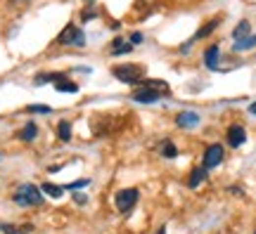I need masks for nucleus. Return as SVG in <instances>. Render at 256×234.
Instances as JSON below:
<instances>
[{
    "mask_svg": "<svg viewBox=\"0 0 256 234\" xmlns=\"http://www.w3.org/2000/svg\"><path fill=\"white\" fill-rule=\"evenodd\" d=\"M12 201L17 204V206H24V208L41 206L43 204V192L36 187V185H22V187L12 194Z\"/></svg>",
    "mask_w": 256,
    "mask_h": 234,
    "instance_id": "1",
    "label": "nucleus"
},
{
    "mask_svg": "<svg viewBox=\"0 0 256 234\" xmlns=\"http://www.w3.org/2000/svg\"><path fill=\"white\" fill-rule=\"evenodd\" d=\"M112 73H114L116 81L128 83V85H140L145 78V69L140 64H116L112 69Z\"/></svg>",
    "mask_w": 256,
    "mask_h": 234,
    "instance_id": "2",
    "label": "nucleus"
},
{
    "mask_svg": "<svg viewBox=\"0 0 256 234\" xmlns=\"http://www.w3.org/2000/svg\"><path fill=\"white\" fill-rule=\"evenodd\" d=\"M57 43L59 45H76V47H83L85 45V36H83V31L76 24H67V26L62 28V33L57 36Z\"/></svg>",
    "mask_w": 256,
    "mask_h": 234,
    "instance_id": "3",
    "label": "nucleus"
},
{
    "mask_svg": "<svg viewBox=\"0 0 256 234\" xmlns=\"http://www.w3.org/2000/svg\"><path fill=\"white\" fill-rule=\"evenodd\" d=\"M138 199H140V192L133 189V187H128V189L116 192V196H114V204H116V208H119V213H131L133 206L138 204Z\"/></svg>",
    "mask_w": 256,
    "mask_h": 234,
    "instance_id": "4",
    "label": "nucleus"
},
{
    "mask_svg": "<svg viewBox=\"0 0 256 234\" xmlns=\"http://www.w3.org/2000/svg\"><path fill=\"white\" fill-rule=\"evenodd\" d=\"M223 161V147L221 144H211L206 152H204V168L209 170V168H216V165Z\"/></svg>",
    "mask_w": 256,
    "mask_h": 234,
    "instance_id": "5",
    "label": "nucleus"
},
{
    "mask_svg": "<svg viewBox=\"0 0 256 234\" xmlns=\"http://www.w3.org/2000/svg\"><path fill=\"white\" fill-rule=\"evenodd\" d=\"M164 95H159V93H154V90H149V88H145V85H138L133 93V99L135 102H140V104H152V102H157V99H162Z\"/></svg>",
    "mask_w": 256,
    "mask_h": 234,
    "instance_id": "6",
    "label": "nucleus"
},
{
    "mask_svg": "<svg viewBox=\"0 0 256 234\" xmlns=\"http://www.w3.org/2000/svg\"><path fill=\"white\" fill-rule=\"evenodd\" d=\"M131 50H133V43L121 38V36H116V38L112 41V45H109V52H112V55H128Z\"/></svg>",
    "mask_w": 256,
    "mask_h": 234,
    "instance_id": "7",
    "label": "nucleus"
},
{
    "mask_svg": "<svg viewBox=\"0 0 256 234\" xmlns=\"http://www.w3.org/2000/svg\"><path fill=\"white\" fill-rule=\"evenodd\" d=\"M244 140H247V133H244L242 125H230L228 128V144L230 147H240V144H244Z\"/></svg>",
    "mask_w": 256,
    "mask_h": 234,
    "instance_id": "8",
    "label": "nucleus"
},
{
    "mask_svg": "<svg viewBox=\"0 0 256 234\" xmlns=\"http://www.w3.org/2000/svg\"><path fill=\"white\" fill-rule=\"evenodd\" d=\"M204 180H206V168H204V165H195V168L190 170L188 187H190V189H197V187L202 185Z\"/></svg>",
    "mask_w": 256,
    "mask_h": 234,
    "instance_id": "9",
    "label": "nucleus"
},
{
    "mask_svg": "<svg viewBox=\"0 0 256 234\" xmlns=\"http://www.w3.org/2000/svg\"><path fill=\"white\" fill-rule=\"evenodd\" d=\"M175 123L180 125L183 130H188V128H195V125L199 123V114H197V111H183V114L175 118Z\"/></svg>",
    "mask_w": 256,
    "mask_h": 234,
    "instance_id": "10",
    "label": "nucleus"
},
{
    "mask_svg": "<svg viewBox=\"0 0 256 234\" xmlns=\"http://www.w3.org/2000/svg\"><path fill=\"white\" fill-rule=\"evenodd\" d=\"M218 52H221L218 45H209V47L204 50V64H206L211 71H218V57H221Z\"/></svg>",
    "mask_w": 256,
    "mask_h": 234,
    "instance_id": "11",
    "label": "nucleus"
},
{
    "mask_svg": "<svg viewBox=\"0 0 256 234\" xmlns=\"http://www.w3.org/2000/svg\"><path fill=\"white\" fill-rule=\"evenodd\" d=\"M0 232H5V234H28V232H33V225H28V222H24V225H10V222H2V225H0Z\"/></svg>",
    "mask_w": 256,
    "mask_h": 234,
    "instance_id": "12",
    "label": "nucleus"
},
{
    "mask_svg": "<svg viewBox=\"0 0 256 234\" xmlns=\"http://www.w3.org/2000/svg\"><path fill=\"white\" fill-rule=\"evenodd\" d=\"M218 24H221V19H211L209 24H204V26L199 28L195 36H192V41H190V43H195V41H199V38H204V36H209L211 31H216V26H218ZM190 43H188V45H190ZM188 45H185V47H188Z\"/></svg>",
    "mask_w": 256,
    "mask_h": 234,
    "instance_id": "13",
    "label": "nucleus"
},
{
    "mask_svg": "<svg viewBox=\"0 0 256 234\" xmlns=\"http://www.w3.org/2000/svg\"><path fill=\"white\" fill-rule=\"evenodd\" d=\"M55 90H57V93H76V90H79V85H76V83H71L67 76H64V78L55 81Z\"/></svg>",
    "mask_w": 256,
    "mask_h": 234,
    "instance_id": "14",
    "label": "nucleus"
},
{
    "mask_svg": "<svg viewBox=\"0 0 256 234\" xmlns=\"http://www.w3.org/2000/svg\"><path fill=\"white\" fill-rule=\"evenodd\" d=\"M41 192L48 194V196H53V199H59V196L64 194V187H59V185H53V182H43V185H41Z\"/></svg>",
    "mask_w": 256,
    "mask_h": 234,
    "instance_id": "15",
    "label": "nucleus"
},
{
    "mask_svg": "<svg viewBox=\"0 0 256 234\" xmlns=\"http://www.w3.org/2000/svg\"><path fill=\"white\" fill-rule=\"evenodd\" d=\"M249 31H252L249 22H247V19H242V22L235 26V31H232V38H235V41H242V38H247V36H249Z\"/></svg>",
    "mask_w": 256,
    "mask_h": 234,
    "instance_id": "16",
    "label": "nucleus"
},
{
    "mask_svg": "<svg viewBox=\"0 0 256 234\" xmlns=\"http://www.w3.org/2000/svg\"><path fill=\"white\" fill-rule=\"evenodd\" d=\"M59 78H64V73H41V76H36V78H33V85L55 83V81H59Z\"/></svg>",
    "mask_w": 256,
    "mask_h": 234,
    "instance_id": "17",
    "label": "nucleus"
},
{
    "mask_svg": "<svg viewBox=\"0 0 256 234\" xmlns=\"http://www.w3.org/2000/svg\"><path fill=\"white\" fill-rule=\"evenodd\" d=\"M38 135V128H36V123H27L24 128H22V133H19V140H24V142H31V140Z\"/></svg>",
    "mask_w": 256,
    "mask_h": 234,
    "instance_id": "18",
    "label": "nucleus"
},
{
    "mask_svg": "<svg viewBox=\"0 0 256 234\" xmlns=\"http://www.w3.org/2000/svg\"><path fill=\"white\" fill-rule=\"evenodd\" d=\"M57 138L62 140V142H69L71 140V123L69 121H59V125H57Z\"/></svg>",
    "mask_w": 256,
    "mask_h": 234,
    "instance_id": "19",
    "label": "nucleus"
},
{
    "mask_svg": "<svg viewBox=\"0 0 256 234\" xmlns=\"http://www.w3.org/2000/svg\"><path fill=\"white\" fill-rule=\"evenodd\" d=\"M249 47H256V36H247V38H242V41H235V45H232L235 52H240V50H249Z\"/></svg>",
    "mask_w": 256,
    "mask_h": 234,
    "instance_id": "20",
    "label": "nucleus"
},
{
    "mask_svg": "<svg viewBox=\"0 0 256 234\" xmlns=\"http://www.w3.org/2000/svg\"><path fill=\"white\" fill-rule=\"evenodd\" d=\"M162 154L166 156V159H175V156H178V149H175V144L171 142V140L162 142Z\"/></svg>",
    "mask_w": 256,
    "mask_h": 234,
    "instance_id": "21",
    "label": "nucleus"
},
{
    "mask_svg": "<svg viewBox=\"0 0 256 234\" xmlns=\"http://www.w3.org/2000/svg\"><path fill=\"white\" fill-rule=\"evenodd\" d=\"M27 111L28 114H53V107H48V104H28Z\"/></svg>",
    "mask_w": 256,
    "mask_h": 234,
    "instance_id": "22",
    "label": "nucleus"
},
{
    "mask_svg": "<svg viewBox=\"0 0 256 234\" xmlns=\"http://www.w3.org/2000/svg\"><path fill=\"white\" fill-rule=\"evenodd\" d=\"M81 187H88V180H76V182H71V185H67L64 189H71V192H79Z\"/></svg>",
    "mask_w": 256,
    "mask_h": 234,
    "instance_id": "23",
    "label": "nucleus"
},
{
    "mask_svg": "<svg viewBox=\"0 0 256 234\" xmlns=\"http://www.w3.org/2000/svg\"><path fill=\"white\" fill-rule=\"evenodd\" d=\"M90 19H95V12L93 10H85V12L81 14V22H90Z\"/></svg>",
    "mask_w": 256,
    "mask_h": 234,
    "instance_id": "24",
    "label": "nucleus"
},
{
    "mask_svg": "<svg viewBox=\"0 0 256 234\" xmlns=\"http://www.w3.org/2000/svg\"><path fill=\"white\" fill-rule=\"evenodd\" d=\"M74 201L76 204H88V196L85 194H74Z\"/></svg>",
    "mask_w": 256,
    "mask_h": 234,
    "instance_id": "25",
    "label": "nucleus"
},
{
    "mask_svg": "<svg viewBox=\"0 0 256 234\" xmlns=\"http://www.w3.org/2000/svg\"><path fill=\"white\" fill-rule=\"evenodd\" d=\"M131 43H133V45L142 43V33H138V31H135V33H131Z\"/></svg>",
    "mask_w": 256,
    "mask_h": 234,
    "instance_id": "26",
    "label": "nucleus"
},
{
    "mask_svg": "<svg viewBox=\"0 0 256 234\" xmlns=\"http://www.w3.org/2000/svg\"><path fill=\"white\" fill-rule=\"evenodd\" d=\"M249 111H252V114L256 116V102H252V107H249Z\"/></svg>",
    "mask_w": 256,
    "mask_h": 234,
    "instance_id": "27",
    "label": "nucleus"
},
{
    "mask_svg": "<svg viewBox=\"0 0 256 234\" xmlns=\"http://www.w3.org/2000/svg\"><path fill=\"white\" fill-rule=\"evenodd\" d=\"M157 234H166V227H159V230H157Z\"/></svg>",
    "mask_w": 256,
    "mask_h": 234,
    "instance_id": "28",
    "label": "nucleus"
},
{
    "mask_svg": "<svg viewBox=\"0 0 256 234\" xmlns=\"http://www.w3.org/2000/svg\"><path fill=\"white\" fill-rule=\"evenodd\" d=\"M85 2H88V5H93V2H95V0H85Z\"/></svg>",
    "mask_w": 256,
    "mask_h": 234,
    "instance_id": "29",
    "label": "nucleus"
},
{
    "mask_svg": "<svg viewBox=\"0 0 256 234\" xmlns=\"http://www.w3.org/2000/svg\"><path fill=\"white\" fill-rule=\"evenodd\" d=\"M254 234H256V232H254Z\"/></svg>",
    "mask_w": 256,
    "mask_h": 234,
    "instance_id": "30",
    "label": "nucleus"
}]
</instances>
